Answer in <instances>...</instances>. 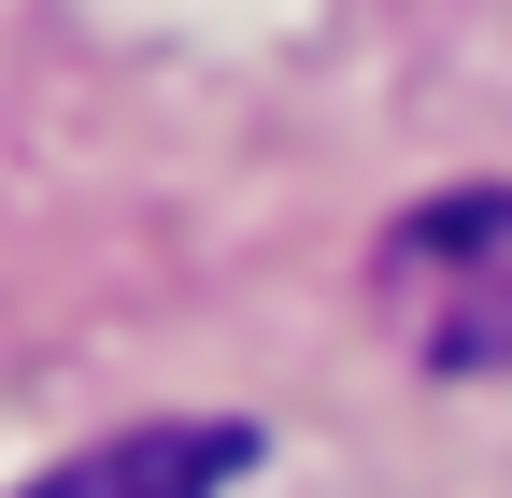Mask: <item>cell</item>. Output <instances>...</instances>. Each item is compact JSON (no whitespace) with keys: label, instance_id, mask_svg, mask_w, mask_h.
Masks as SVG:
<instances>
[{"label":"cell","instance_id":"cell-1","mask_svg":"<svg viewBox=\"0 0 512 498\" xmlns=\"http://www.w3.org/2000/svg\"><path fill=\"white\" fill-rule=\"evenodd\" d=\"M384 314L427 370H512V185H456L384 228Z\"/></svg>","mask_w":512,"mask_h":498},{"label":"cell","instance_id":"cell-2","mask_svg":"<svg viewBox=\"0 0 512 498\" xmlns=\"http://www.w3.org/2000/svg\"><path fill=\"white\" fill-rule=\"evenodd\" d=\"M228 470H242V427H128V442L43 470L29 498H228Z\"/></svg>","mask_w":512,"mask_h":498}]
</instances>
